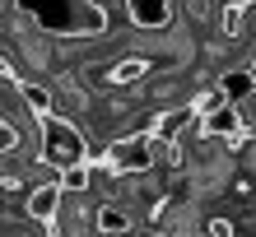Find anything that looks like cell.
<instances>
[{
    "label": "cell",
    "instance_id": "6da1fadb",
    "mask_svg": "<svg viewBox=\"0 0 256 237\" xmlns=\"http://www.w3.org/2000/svg\"><path fill=\"white\" fill-rule=\"evenodd\" d=\"M38 135H42L38 154L47 158L56 172L70 168V163H84V154H88V144H84V135H80V126H70L66 116H47V121L38 126Z\"/></svg>",
    "mask_w": 256,
    "mask_h": 237
},
{
    "label": "cell",
    "instance_id": "7a4b0ae2",
    "mask_svg": "<svg viewBox=\"0 0 256 237\" xmlns=\"http://www.w3.org/2000/svg\"><path fill=\"white\" fill-rule=\"evenodd\" d=\"M112 168H122V172H144L149 168V158H154V144H149L144 135H130V140H112Z\"/></svg>",
    "mask_w": 256,
    "mask_h": 237
},
{
    "label": "cell",
    "instance_id": "3957f363",
    "mask_svg": "<svg viewBox=\"0 0 256 237\" xmlns=\"http://www.w3.org/2000/svg\"><path fill=\"white\" fill-rule=\"evenodd\" d=\"M56 205H61V182H42V186L28 191L24 210H28V219H33L38 228H47V224H52V214H56Z\"/></svg>",
    "mask_w": 256,
    "mask_h": 237
},
{
    "label": "cell",
    "instance_id": "277c9868",
    "mask_svg": "<svg viewBox=\"0 0 256 237\" xmlns=\"http://www.w3.org/2000/svg\"><path fill=\"white\" fill-rule=\"evenodd\" d=\"M149 75V61L144 56H122L116 65H108V88H130Z\"/></svg>",
    "mask_w": 256,
    "mask_h": 237
},
{
    "label": "cell",
    "instance_id": "5b68a950",
    "mask_svg": "<svg viewBox=\"0 0 256 237\" xmlns=\"http://www.w3.org/2000/svg\"><path fill=\"white\" fill-rule=\"evenodd\" d=\"M238 126H242L238 107H214V102H210V112H205V130L210 135H233Z\"/></svg>",
    "mask_w": 256,
    "mask_h": 237
},
{
    "label": "cell",
    "instance_id": "8992f818",
    "mask_svg": "<svg viewBox=\"0 0 256 237\" xmlns=\"http://www.w3.org/2000/svg\"><path fill=\"white\" fill-rule=\"evenodd\" d=\"M130 5L144 23H163V14H168V0H130Z\"/></svg>",
    "mask_w": 256,
    "mask_h": 237
},
{
    "label": "cell",
    "instance_id": "52a82bcc",
    "mask_svg": "<svg viewBox=\"0 0 256 237\" xmlns=\"http://www.w3.org/2000/svg\"><path fill=\"white\" fill-rule=\"evenodd\" d=\"M19 88H24V102H28V112H47V107H52V93H47L42 84H19Z\"/></svg>",
    "mask_w": 256,
    "mask_h": 237
},
{
    "label": "cell",
    "instance_id": "ba28073f",
    "mask_svg": "<svg viewBox=\"0 0 256 237\" xmlns=\"http://www.w3.org/2000/svg\"><path fill=\"white\" fill-rule=\"evenodd\" d=\"M210 14H214V0H186V19L191 23H205Z\"/></svg>",
    "mask_w": 256,
    "mask_h": 237
},
{
    "label": "cell",
    "instance_id": "9c48e42d",
    "mask_svg": "<svg viewBox=\"0 0 256 237\" xmlns=\"http://www.w3.org/2000/svg\"><path fill=\"white\" fill-rule=\"evenodd\" d=\"M98 224H102V228H126L130 219H126L122 210H102V214H98Z\"/></svg>",
    "mask_w": 256,
    "mask_h": 237
},
{
    "label": "cell",
    "instance_id": "30bf717a",
    "mask_svg": "<svg viewBox=\"0 0 256 237\" xmlns=\"http://www.w3.org/2000/svg\"><path fill=\"white\" fill-rule=\"evenodd\" d=\"M0 75H5V56H0Z\"/></svg>",
    "mask_w": 256,
    "mask_h": 237
}]
</instances>
